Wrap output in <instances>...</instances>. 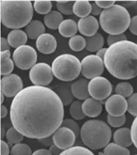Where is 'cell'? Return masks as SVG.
<instances>
[{
    "label": "cell",
    "mask_w": 137,
    "mask_h": 155,
    "mask_svg": "<svg viewBox=\"0 0 137 155\" xmlns=\"http://www.w3.org/2000/svg\"><path fill=\"white\" fill-rule=\"evenodd\" d=\"M64 105L53 90L31 85L14 97L10 108L13 127L24 136L40 140L53 135L62 125Z\"/></svg>",
    "instance_id": "obj_1"
},
{
    "label": "cell",
    "mask_w": 137,
    "mask_h": 155,
    "mask_svg": "<svg viewBox=\"0 0 137 155\" xmlns=\"http://www.w3.org/2000/svg\"><path fill=\"white\" fill-rule=\"evenodd\" d=\"M105 68L117 79L128 80L137 76V44L128 40L109 46L103 58Z\"/></svg>",
    "instance_id": "obj_2"
},
{
    "label": "cell",
    "mask_w": 137,
    "mask_h": 155,
    "mask_svg": "<svg viewBox=\"0 0 137 155\" xmlns=\"http://www.w3.org/2000/svg\"><path fill=\"white\" fill-rule=\"evenodd\" d=\"M34 9L30 1H1V23L13 30L25 27L32 20Z\"/></svg>",
    "instance_id": "obj_3"
},
{
    "label": "cell",
    "mask_w": 137,
    "mask_h": 155,
    "mask_svg": "<svg viewBox=\"0 0 137 155\" xmlns=\"http://www.w3.org/2000/svg\"><path fill=\"white\" fill-rule=\"evenodd\" d=\"M130 13L123 6L115 4L107 9H103L99 16V23L105 32L109 35L124 33L129 28Z\"/></svg>",
    "instance_id": "obj_4"
},
{
    "label": "cell",
    "mask_w": 137,
    "mask_h": 155,
    "mask_svg": "<svg viewBox=\"0 0 137 155\" xmlns=\"http://www.w3.org/2000/svg\"><path fill=\"white\" fill-rule=\"evenodd\" d=\"M80 136L83 143L92 150L100 149L109 143L111 130L103 121L90 120L83 124Z\"/></svg>",
    "instance_id": "obj_5"
},
{
    "label": "cell",
    "mask_w": 137,
    "mask_h": 155,
    "mask_svg": "<svg viewBox=\"0 0 137 155\" xmlns=\"http://www.w3.org/2000/svg\"><path fill=\"white\" fill-rule=\"evenodd\" d=\"M51 67L54 75L63 81L74 80L81 72V62L77 57L70 54L57 56L54 60Z\"/></svg>",
    "instance_id": "obj_6"
},
{
    "label": "cell",
    "mask_w": 137,
    "mask_h": 155,
    "mask_svg": "<svg viewBox=\"0 0 137 155\" xmlns=\"http://www.w3.org/2000/svg\"><path fill=\"white\" fill-rule=\"evenodd\" d=\"M15 64L19 69L26 70L36 64L38 54L35 49L29 45H22L15 48L13 54Z\"/></svg>",
    "instance_id": "obj_7"
},
{
    "label": "cell",
    "mask_w": 137,
    "mask_h": 155,
    "mask_svg": "<svg viewBox=\"0 0 137 155\" xmlns=\"http://www.w3.org/2000/svg\"><path fill=\"white\" fill-rule=\"evenodd\" d=\"M81 64L82 74L89 79L101 76L106 68L103 60L96 54L85 56L82 60Z\"/></svg>",
    "instance_id": "obj_8"
},
{
    "label": "cell",
    "mask_w": 137,
    "mask_h": 155,
    "mask_svg": "<svg viewBox=\"0 0 137 155\" xmlns=\"http://www.w3.org/2000/svg\"><path fill=\"white\" fill-rule=\"evenodd\" d=\"M52 67L44 62L37 63L29 71V78L34 85L46 87L53 80Z\"/></svg>",
    "instance_id": "obj_9"
},
{
    "label": "cell",
    "mask_w": 137,
    "mask_h": 155,
    "mask_svg": "<svg viewBox=\"0 0 137 155\" xmlns=\"http://www.w3.org/2000/svg\"><path fill=\"white\" fill-rule=\"evenodd\" d=\"M89 94L98 101H103L109 96L112 92V84L107 78L101 76L90 79L88 85Z\"/></svg>",
    "instance_id": "obj_10"
},
{
    "label": "cell",
    "mask_w": 137,
    "mask_h": 155,
    "mask_svg": "<svg viewBox=\"0 0 137 155\" xmlns=\"http://www.w3.org/2000/svg\"><path fill=\"white\" fill-rule=\"evenodd\" d=\"M21 78L14 74L5 75L1 81V92L8 97H15L23 89Z\"/></svg>",
    "instance_id": "obj_11"
},
{
    "label": "cell",
    "mask_w": 137,
    "mask_h": 155,
    "mask_svg": "<svg viewBox=\"0 0 137 155\" xmlns=\"http://www.w3.org/2000/svg\"><path fill=\"white\" fill-rule=\"evenodd\" d=\"M76 138L75 134L64 127H60L52 135L54 143L62 150L73 147Z\"/></svg>",
    "instance_id": "obj_12"
},
{
    "label": "cell",
    "mask_w": 137,
    "mask_h": 155,
    "mask_svg": "<svg viewBox=\"0 0 137 155\" xmlns=\"http://www.w3.org/2000/svg\"><path fill=\"white\" fill-rule=\"evenodd\" d=\"M106 108L109 115L121 116L128 110V102L125 97L116 94L110 96L106 102Z\"/></svg>",
    "instance_id": "obj_13"
},
{
    "label": "cell",
    "mask_w": 137,
    "mask_h": 155,
    "mask_svg": "<svg viewBox=\"0 0 137 155\" xmlns=\"http://www.w3.org/2000/svg\"><path fill=\"white\" fill-rule=\"evenodd\" d=\"M99 23L95 16L90 15L80 18L78 22V31L85 37H90L98 32Z\"/></svg>",
    "instance_id": "obj_14"
},
{
    "label": "cell",
    "mask_w": 137,
    "mask_h": 155,
    "mask_svg": "<svg viewBox=\"0 0 137 155\" xmlns=\"http://www.w3.org/2000/svg\"><path fill=\"white\" fill-rule=\"evenodd\" d=\"M35 43L38 51L44 54H51L57 48V41L54 36L46 33L39 36Z\"/></svg>",
    "instance_id": "obj_15"
},
{
    "label": "cell",
    "mask_w": 137,
    "mask_h": 155,
    "mask_svg": "<svg viewBox=\"0 0 137 155\" xmlns=\"http://www.w3.org/2000/svg\"><path fill=\"white\" fill-rule=\"evenodd\" d=\"M83 111L86 116L94 118L98 116L102 110V105L100 101L89 97L82 103Z\"/></svg>",
    "instance_id": "obj_16"
},
{
    "label": "cell",
    "mask_w": 137,
    "mask_h": 155,
    "mask_svg": "<svg viewBox=\"0 0 137 155\" xmlns=\"http://www.w3.org/2000/svg\"><path fill=\"white\" fill-rule=\"evenodd\" d=\"M89 81L84 78H81L71 85L72 93L74 97L79 100H85L90 96L88 85Z\"/></svg>",
    "instance_id": "obj_17"
},
{
    "label": "cell",
    "mask_w": 137,
    "mask_h": 155,
    "mask_svg": "<svg viewBox=\"0 0 137 155\" xmlns=\"http://www.w3.org/2000/svg\"><path fill=\"white\" fill-rule=\"evenodd\" d=\"M24 31L26 33L28 38L31 40H35L45 33L46 28L42 22L38 19H34L31 21L25 27Z\"/></svg>",
    "instance_id": "obj_18"
},
{
    "label": "cell",
    "mask_w": 137,
    "mask_h": 155,
    "mask_svg": "<svg viewBox=\"0 0 137 155\" xmlns=\"http://www.w3.org/2000/svg\"><path fill=\"white\" fill-rule=\"evenodd\" d=\"M7 39L11 47L16 48L25 45L28 36L25 31L20 29H15L8 33Z\"/></svg>",
    "instance_id": "obj_19"
},
{
    "label": "cell",
    "mask_w": 137,
    "mask_h": 155,
    "mask_svg": "<svg viewBox=\"0 0 137 155\" xmlns=\"http://www.w3.org/2000/svg\"><path fill=\"white\" fill-rule=\"evenodd\" d=\"M115 143L122 147H127L133 143L130 129L122 128L117 129L113 135Z\"/></svg>",
    "instance_id": "obj_20"
},
{
    "label": "cell",
    "mask_w": 137,
    "mask_h": 155,
    "mask_svg": "<svg viewBox=\"0 0 137 155\" xmlns=\"http://www.w3.org/2000/svg\"><path fill=\"white\" fill-rule=\"evenodd\" d=\"M58 30L61 36L70 38L77 32V24L73 19H64L60 24Z\"/></svg>",
    "instance_id": "obj_21"
},
{
    "label": "cell",
    "mask_w": 137,
    "mask_h": 155,
    "mask_svg": "<svg viewBox=\"0 0 137 155\" xmlns=\"http://www.w3.org/2000/svg\"><path fill=\"white\" fill-rule=\"evenodd\" d=\"M85 49L89 52H96L103 47L104 39L99 32H98L90 37H85Z\"/></svg>",
    "instance_id": "obj_22"
},
{
    "label": "cell",
    "mask_w": 137,
    "mask_h": 155,
    "mask_svg": "<svg viewBox=\"0 0 137 155\" xmlns=\"http://www.w3.org/2000/svg\"><path fill=\"white\" fill-rule=\"evenodd\" d=\"M64 20L63 15L58 11L51 10L44 16V23L46 26L51 30L58 29Z\"/></svg>",
    "instance_id": "obj_23"
},
{
    "label": "cell",
    "mask_w": 137,
    "mask_h": 155,
    "mask_svg": "<svg viewBox=\"0 0 137 155\" xmlns=\"http://www.w3.org/2000/svg\"><path fill=\"white\" fill-rule=\"evenodd\" d=\"M10 57V51H1V75L2 76L11 74L14 69V62Z\"/></svg>",
    "instance_id": "obj_24"
},
{
    "label": "cell",
    "mask_w": 137,
    "mask_h": 155,
    "mask_svg": "<svg viewBox=\"0 0 137 155\" xmlns=\"http://www.w3.org/2000/svg\"><path fill=\"white\" fill-rule=\"evenodd\" d=\"M91 3L89 1H77L74 2L73 12L77 16L80 18H85L91 13Z\"/></svg>",
    "instance_id": "obj_25"
},
{
    "label": "cell",
    "mask_w": 137,
    "mask_h": 155,
    "mask_svg": "<svg viewBox=\"0 0 137 155\" xmlns=\"http://www.w3.org/2000/svg\"><path fill=\"white\" fill-rule=\"evenodd\" d=\"M103 153L105 155H130V152L126 147L113 143H109L105 147Z\"/></svg>",
    "instance_id": "obj_26"
},
{
    "label": "cell",
    "mask_w": 137,
    "mask_h": 155,
    "mask_svg": "<svg viewBox=\"0 0 137 155\" xmlns=\"http://www.w3.org/2000/svg\"><path fill=\"white\" fill-rule=\"evenodd\" d=\"M68 45L72 50L76 52L82 51L86 47L85 38L80 35H75L71 37L68 41Z\"/></svg>",
    "instance_id": "obj_27"
},
{
    "label": "cell",
    "mask_w": 137,
    "mask_h": 155,
    "mask_svg": "<svg viewBox=\"0 0 137 155\" xmlns=\"http://www.w3.org/2000/svg\"><path fill=\"white\" fill-rule=\"evenodd\" d=\"M55 92L59 97L64 106L69 105L74 102V97L72 93L71 88L70 89L60 88Z\"/></svg>",
    "instance_id": "obj_28"
},
{
    "label": "cell",
    "mask_w": 137,
    "mask_h": 155,
    "mask_svg": "<svg viewBox=\"0 0 137 155\" xmlns=\"http://www.w3.org/2000/svg\"><path fill=\"white\" fill-rule=\"evenodd\" d=\"M70 113L72 118L77 120L83 119L86 117L83 111L82 103L79 101H74L71 104Z\"/></svg>",
    "instance_id": "obj_29"
},
{
    "label": "cell",
    "mask_w": 137,
    "mask_h": 155,
    "mask_svg": "<svg viewBox=\"0 0 137 155\" xmlns=\"http://www.w3.org/2000/svg\"><path fill=\"white\" fill-rule=\"evenodd\" d=\"M115 91L116 94L123 97H129L132 94L134 89L130 83L121 82L116 85Z\"/></svg>",
    "instance_id": "obj_30"
},
{
    "label": "cell",
    "mask_w": 137,
    "mask_h": 155,
    "mask_svg": "<svg viewBox=\"0 0 137 155\" xmlns=\"http://www.w3.org/2000/svg\"><path fill=\"white\" fill-rule=\"evenodd\" d=\"M52 4L49 1H34L33 7L35 12L38 14L46 15L51 12Z\"/></svg>",
    "instance_id": "obj_31"
},
{
    "label": "cell",
    "mask_w": 137,
    "mask_h": 155,
    "mask_svg": "<svg viewBox=\"0 0 137 155\" xmlns=\"http://www.w3.org/2000/svg\"><path fill=\"white\" fill-rule=\"evenodd\" d=\"M6 137L8 142L15 144L20 143L24 140V135L13 127L7 130Z\"/></svg>",
    "instance_id": "obj_32"
},
{
    "label": "cell",
    "mask_w": 137,
    "mask_h": 155,
    "mask_svg": "<svg viewBox=\"0 0 137 155\" xmlns=\"http://www.w3.org/2000/svg\"><path fill=\"white\" fill-rule=\"evenodd\" d=\"M74 2V1H56V7L61 14L70 15L73 13V7Z\"/></svg>",
    "instance_id": "obj_33"
},
{
    "label": "cell",
    "mask_w": 137,
    "mask_h": 155,
    "mask_svg": "<svg viewBox=\"0 0 137 155\" xmlns=\"http://www.w3.org/2000/svg\"><path fill=\"white\" fill-rule=\"evenodd\" d=\"M60 155H95L88 149L80 146H74L62 151Z\"/></svg>",
    "instance_id": "obj_34"
},
{
    "label": "cell",
    "mask_w": 137,
    "mask_h": 155,
    "mask_svg": "<svg viewBox=\"0 0 137 155\" xmlns=\"http://www.w3.org/2000/svg\"><path fill=\"white\" fill-rule=\"evenodd\" d=\"M11 155H32L31 150L26 144L19 143L15 144L11 149Z\"/></svg>",
    "instance_id": "obj_35"
},
{
    "label": "cell",
    "mask_w": 137,
    "mask_h": 155,
    "mask_svg": "<svg viewBox=\"0 0 137 155\" xmlns=\"http://www.w3.org/2000/svg\"><path fill=\"white\" fill-rule=\"evenodd\" d=\"M61 126L66 127L70 129L75 134L77 138L80 136L81 128L75 120L71 118H66L64 119Z\"/></svg>",
    "instance_id": "obj_36"
},
{
    "label": "cell",
    "mask_w": 137,
    "mask_h": 155,
    "mask_svg": "<svg viewBox=\"0 0 137 155\" xmlns=\"http://www.w3.org/2000/svg\"><path fill=\"white\" fill-rule=\"evenodd\" d=\"M128 111L131 114L137 116V93L132 94L128 98Z\"/></svg>",
    "instance_id": "obj_37"
},
{
    "label": "cell",
    "mask_w": 137,
    "mask_h": 155,
    "mask_svg": "<svg viewBox=\"0 0 137 155\" xmlns=\"http://www.w3.org/2000/svg\"><path fill=\"white\" fill-rule=\"evenodd\" d=\"M126 117L125 115L121 116H113L108 115L107 121L110 125L114 127H119L125 123Z\"/></svg>",
    "instance_id": "obj_38"
},
{
    "label": "cell",
    "mask_w": 137,
    "mask_h": 155,
    "mask_svg": "<svg viewBox=\"0 0 137 155\" xmlns=\"http://www.w3.org/2000/svg\"><path fill=\"white\" fill-rule=\"evenodd\" d=\"M126 40H128V39L124 33L116 35H109L107 38V45L109 46L113 44Z\"/></svg>",
    "instance_id": "obj_39"
},
{
    "label": "cell",
    "mask_w": 137,
    "mask_h": 155,
    "mask_svg": "<svg viewBox=\"0 0 137 155\" xmlns=\"http://www.w3.org/2000/svg\"><path fill=\"white\" fill-rule=\"evenodd\" d=\"M130 130L133 143L137 148V116L133 121Z\"/></svg>",
    "instance_id": "obj_40"
},
{
    "label": "cell",
    "mask_w": 137,
    "mask_h": 155,
    "mask_svg": "<svg viewBox=\"0 0 137 155\" xmlns=\"http://www.w3.org/2000/svg\"><path fill=\"white\" fill-rule=\"evenodd\" d=\"M128 29L132 34L137 36V15L134 16L131 19Z\"/></svg>",
    "instance_id": "obj_41"
},
{
    "label": "cell",
    "mask_w": 137,
    "mask_h": 155,
    "mask_svg": "<svg viewBox=\"0 0 137 155\" xmlns=\"http://www.w3.org/2000/svg\"><path fill=\"white\" fill-rule=\"evenodd\" d=\"M91 5V11L90 14L93 16H98L101 15L103 9L99 7L96 3L95 1L90 2Z\"/></svg>",
    "instance_id": "obj_42"
},
{
    "label": "cell",
    "mask_w": 137,
    "mask_h": 155,
    "mask_svg": "<svg viewBox=\"0 0 137 155\" xmlns=\"http://www.w3.org/2000/svg\"><path fill=\"white\" fill-rule=\"evenodd\" d=\"M95 2L99 7L103 9L109 8L116 3L115 1H95Z\"/></svg>",
    "instance_id": "obj_43"
},
{
    "label": "cell",
    "mask_w": 137,
    "mask_h": 155,
    "mask_svg": "<svg viewBox=\"0 0 137 155\" xmlns=\"http://www.w3.org/2000/svg\"><path fill=\"white\" fill-rule=\"evenodd\" d=\"M11 46L7 39L4 37H1V51H10Z\"/></svg>",
    "instance_id": "obj_44"
},
{
    "label": "cell",
    "mask_w": 137,
    "mask_h": 155,
    "mask_svg": "<svg viewBox=\"0 0 137 155\" xmlns=\"http://www.w3.org/2000/svg\"><path fill=\"white\" fill-rule=\"evenodd\" d=\"M9 148L7 143L3 140L1 141V155H9Z\"/></svg>",
    "instance_id": "obj_45"
},
{
    "label": "cell",
    "mask_w": 137,
    "mask_h": 155,
    "mask_svg": "<svg viewBox=\"0 0 137 155\" xmlns=\"http://www.w3.org/2000/svg\"><path fill=\"white\" fill-rule=\"evenodd\" d=\"M39 140L41 143L45 146L51 147L52 145L54 144L53 139H52V135L48 137L40 139Z\"/></svg>",
    "instance_id": "obj_46"
},
{
    "label": "cell",
    "mask_w": 137,
    "mask_h": 155,
    "mask_svg": "<svg viewBox=\"0 0 137 155\" xmlns=\"http://www.w3.org/2000/svg\"><path fill=\"white\" fill-rule=\"evenodd\" d=\"M49 150L52 155H60L63 151L62 150L59 148L54 144L52 145L50 147Z\"/></svg>",
    "instance_id": "obj_47"
},
{
    "label": "cell",
    "mask_w": 137,
    "mask_h": 155,
    "mask_svg": "<svg viewBox=\"0 0 137 155\" xmlns=\"http://www.w3.org/2000/svg\"><path fill=\"white\" fill-rule=\"evenodd\" d=\"M32 155H52L49 150L41 149L35 151Z\"/></svg>",
    "instance_id": "obj_48"
},
{
    "label": "cell",
    "mask_w": 137,
    "mask_h": 155,
    "mask_svg": "<svg viewBox=\"0 0 137 155\" xmlns=\"http://www.w3.org/2000/svg\"><path fill=\"white\" fill-rule=\"evenodd\" d=\"M107 48H102L100 49L98 51L96 52V54L103 60L104 57L105 55L106 54V51H107Z\"/></svg>",
    "instance_id": "obj_49"
},
{
    "label": "cell",
    "mask_w": 137,
    "mask_h": 155,
    "mask_svg": "<svg viewBox=\"0 0 137 155\" xmlns=\"http://www.w3.org/2000/svg\"><path fill=\"white\" fill-rule=\"evenodd\" d=\"M8 110L5 106L1 105V118H5L7 115Z\"/></svg>",
    "instance_id": "obj_50"
},
{
    "label": "cell",
    "mask_w": 137,
    "mask_h": 155,
    "mask_svg": "<svg viewBox=\"0 0 137 155\" xmlns=\"http://www.w3.org/2000/svg\"><path fill=\"white\" fill-rule=\"evenodd\" d=\"M1 138H2L4 137L5 135H6V132L4 128L3 127H1Z\"/></svg>",
    "instance_id": "obj_51"
},
{
    "label": "cell",
    "mask_w": 137,
    "mask_h": 155,
    "mask_svg": "<svg viewBox=\"0 0 137 155\" xmlns=\"http://www.w3.org/2000/svg\"><path fill=\"white\" fill-rule=\"evenodd\" d=\"M1 104H2V103H3L4 101V95L1 92Z\"/></svg>",
    "instance_id": "obj_52"
},
{
    "label": "cell",
    "mask_w": 137,
    "mask_h": 155,
    "mask_svg": "<svg viewBox=\"0 0 137 155\" xmlns=\"http://www.w3.org/2000/svg\"><path fill=\"white\" fill-rule=\"evenodd\" d=\"M97 155H105L104 153H102V152H99Z\"/></svg>",
    "instance_id": "obj_53"
},
{
    "label": "cell",
    "mask_w": 137,
    "mask_h": 155,
    "mask_svg": "<svg viewBox=\"0 0 137 155\" xmlns=\"http://www.w3.org/2000/svg\"><path fill=\"white\" fill-rule=\"evenodd\" d=\"M137 155V154H136V155Z\"/></svg>",
    "instance_id": "obj_54"
},
{
    "label": "cell",
    "mask_w": 137,
    "mask_h": 155,
    "mask_svg": "<svg viewBox=\"0 0 137 155\" xmlns=\"http://www.w3.org/2000/svg\"></svg>",
    "instance_id": "obj_55"
}]
</instances>
